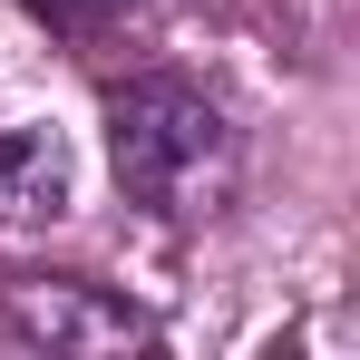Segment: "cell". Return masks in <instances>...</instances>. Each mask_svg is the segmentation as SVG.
Wrapping results in <instances>:
<instances>
[{"label":"cell","mask_w":360,"mask_h":360,"mask_svg":"<svg viewBox=\"0 0 360 360\" xmlns=\"http://www.w3.org/2000/svg\"><path fill=\"white\" fill-rule=\"evenodd\" d=\"M108 166H117L127 205H146L156 224H205L234 205L243 146L224 108L185 78H127L108 98Z\"/></svg>","instance_id":"6da1fadb"},{"label":"cell","mask_w":360,"mask_h":360,"mask_svg":"<svg viewBox=\"0 0 360 360\" xmlns=\"http://www.w3.org/2000/svg\"><path fill=\"white\" fill-rule=\"evenodd\" d=\"M0 321L20 331V341H39V351H136L156 321L136 311V302H117L108 283H88V273H20L10 292H0Z\"/></svg>","instance_id":"7a4b0ae2"},{"label":"cell","mask_w":360,"mask_h":360,"mask_svg":"<svg viewBox=\"0 0 360 360\" xmlns=\"http://www.w3.org/2000/svg\"><path fill=\"white\" fill-rule=\"evenodd\" d=\"M68 195H78L68 136L59 127H10L0 136V224H59Z\"/></svg>","instance_id":"3957f363"}]
</instances>
